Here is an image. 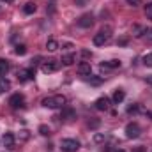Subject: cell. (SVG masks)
<instances>
[{"mask_svg":"<svg viewBox=\"0 0 152 152\" xmlns=\"http://www.w3.org/2000/svg\"><path fill=\"white\" fill-rule=\"evenodd\" d=\"M127 42H129V37H120L117 41V46H126Z\"/></svg>","mask_w":152,"mask_h":152,"instance_id":"cell-28","label":"cell"},{"mask_svg":"<svg viewBox=\"0 0 152 152\" xmlns=\"http://www.w3.org/2000/svg\"><path fill=\"white\" fill-rule=\"evenodd\" d=\"M34 75H36V71H34L32 67H27V69H20V71H18V80H20L21 83H27V81L34 80Z\"/></svg>","mask_w":152,"mask_h":152,"instance_id":"cell-6","label":"cell"},{"mask_svg":"<svg viewBox=\"0 0 152 152\" xmlns=\"http://www.w3.org/2000/svg\"><path fill=\"white\" fill-rule=\"evenodd\" d=\"M14 53H16V55H25V53H27V46H25V44H16Z\"/></svg>","mask_w":152,"mask_h":152,"instance_id":"cell-21","label":"cell"},{"mask_svg":"<svg viewBox=\"0 0 152 152\" xmlns=\"http://www.w3.org/2000/svg\"><path fill=\"white\" fill-rule=\"evenodd\" d=\"M145 16H147L149 20H152V2L147 4V7H145Z\"/></svg>","mask_w":152,"mask_h":152,"instance_id":"cell-26","label":"cell"},{"mask_svg":"<svg viewBox=\"0 0 152 152\" xmlns=\"http://www.w3.org/2000/svg\"><path fill=\"white\" fill-rule=\"evenodd\" d=\"M7 73H9V62L4 60V58H0V78L5 76Z\"/></svg>","mask_w":152,"mask_h":152,"instance_id":"cell-18","label":"cell"},{"mask_svg":"<svg viewBox=\"0 0 152 152\" xmlns=\"http://www.w3.org/2000/svg\"><path fill=\"white\" fill-rule=\"evenodd\" d=\"M66 103H67V99H66V96H62V94H55V96H48V97H44V99L41 101V104H42L44 108H50V110H57V108H64V106H66Z\"/></svg>","mask_w":152,"mask_h":152,"instance_id":"cell-1","label":"cell"},{"mask_svg":"<svg viewBox=\"0 0 152 152\" xmlns=\"http://www.w3.org/2000/svg\"><path fill=\"white\" fill-rule=\"evenodd\" d=\"M90 55H92L90 51H87V50H83V57H90Z\"/></svg>","mask_w":152,"mask_h":152,"instance_id":"cell-34","label":"cell"},{"mask_svg":"<svg viewBox=\"0 0 152 152\" xmlns=\"http://www.w3.org/2000/svg\"><path fill=\"white\" fill-rule=\"evenodd\" d=\"M28 138V131H21V140H27Z\"/></svg>","mask_w":152,"mask_h":152,"instance_id":"cell-31","label":"cell"},{"mask_svg":"<svg viewBox=\"0 0 152 152\" xmlns=\"http://www.w3.org/2000/svg\"><path fill=\"white\" fill-rule=\"evenodd\" d=\"M110 99L108 97H99L96 103H94V106H96V110H99V112H106L108 108H110Z\"/></svg>","mask_w":152,"mask_h":152,"instance_id":"cell-10","label":"cell"},{"mask_svg":"<svg viewBox=\"0 0 152 152\" xmlns=\"http://www.w3.org/2000/svg\"><path fill=\"white\" fill-rule=\"evenodd\" d=\"M115 152H126V151H122V149H117V151H115Z\"/></svg>","mask_w":152,"mask_h":152,"instance_id":"cell-37","label":"cell"},{"mask_svg":"<svg viewBox=\"0 0 152 152\" xmlns=\"http://www.w3.org/2000/svg\"><path fill=\"white\" fill-rule=\"evenodd\" d=\"M78 25H80L81 28H90V27L94 25V16H92V14H83V16L78 20Z\"/></svg>","mask_w":152,"mask_h":152,"instance_id":"cell-9","label":"cell"},{"mask_svg":"<svg viewBox=\"0 0 152 152\" xmlns=\"http://www.w3.org/2000/svg\"><path fill=\"white\" fill-rule=\"evenodd\" d=\"M39 133H41L42 136H50V127L44 126V124H41V126H39Z\"/></svg>","mask_w":152,"mask_h":152,"instance_id":"cell-24","label":"cell"},{"mask_svg":"<svg viewBox=\"0 0 152 152\" xmlns=\"http://www.w3.org/2000/svg\"><path fill=\"white\" fill-rule=\"evenodd\" d=\"M129 5H133V7H138V5H142V0H126Z\"/></svg>","mask_w":152,"mask_h":152,"instance_id":"cell-29","label":"cell"},{"mask_svg":"<svg viewBox=\"0 0 152 152\" xmlns=\"http://www.w3.org/2000/svg\"><path fill=\"white\" fill-rule=\"evenodd\" d=\"M37 11V4L36 2H27L25 5H23V12L25 14H34Z\"/></svg>","mask_w":152,"mask_h":152,"instance_id":"cell-15","label":"cell"},{"mask_svg":"<svg viewBox=\"0 0 152 152\" xmlns=\"http://www.w3.org/2000/svg\"><path fill=\"white\" fill-rule=\"evenodd\" d=\"M60 62H62L64 66H73L76 62V55L75 53H67V55H64V57L60 58Z\"/></svg>","mask_w":152,"mask_h":152,"instance_id":"cell-14","label":"cell"},{"mask_svg":"<svg viewBox=\"0 0 152 152\" xmlns=\"http://www.w3.org/2000/svg\"><path fill=\"white\" fill-rule=\"evenodd\" d=\"M140 134H142V127H140L136 122H129V124L126 126V138L134 140V138H138Z\"/></svg>","mask_w":152,"mask_h":152,"instance_id":"cell-3","label":"cell"},{"mask_svg":"<svg viewBox=\"0 0 152 152\" xmlns=\"http://www.w3.org/2000/svg\"><path fill=\"white\" fill-rule=\"evenodd\" d=\"M60 118L62 120H73V118H76V112L73 108H69V106H64V110L60 113Z\"/></svg>","mask_w":152,"mask_h":152,"instance_id":"cell-12","label":"cell"},{"mask_svg":"<svg viewBox=\"0 0 152 152\" xmlns=\"http://www.w3.org/2000/svg\"><path fill=\"white\" fill-rule=\"evenodd\" d=\"M145 81H147L149 85H152V75H151V76H147V78H145Z\"/></svg>","mask_w":152,"mask_h":152,"instance_id":"cell-32","label":"cell"},{"mask_svg":"<svg viewBox=\"0 0 152 152\" xmlns=\"http://www.w3.org/2000/svg\"><path fill=\"white\" fill-rule=\"evenodd\" d=\"M142 62H143V66H147V67H152V53H147V55H143Z\"/></svg>","mask_w":152,"mask_h":152,"instance_id":"cell-22","label":"cell"},{"mask_svg":"<svg viewBox=\"0 0 152 152\" xmlns=\"http://www.w3.org/2000/svg\"><path fill=\"white\" fill-rule=\"evenodd\" d=\"M104 140H106V136H104V134H99V133H96V134H94V142H97V143H103Z\"/></svg>","mask_w":152,"mask_h":152,"instance_id":"cell-25","label":"cell"},{"mask_svg":"<svg viewBox=\"0 0 152 152\" xmlns=\"http://www.w3.org/2000/svg\"><path fill=\"white\" fill-rule=\"evenodd\" d=\"M147 117H151L152 118V112H147Z\"/></svg>","mask_w":152,"mask_h":152,"instance_id":"cell-36","label":"cell"},{"mask_svg":"<svg viewBox=\"0 0 152 152\" xmlns=\"http://www.w3.org/2000/svg\"><path fill=\"white\" fill-rule=\"evenodd\" d=\"M23 103H25V97H23L21 94H12V96L9 97V106H11V108H14V110L21 108V106H23Z\"/></svg>","mask_w":152,"mask_h":152,"instance_id":"cell-7","label":"cell"},{"mask_svg":"<svg viewBox=\"0 0 152 152\" xmlns=\"http://www.w3.org/2000/svg\"><path fill=\"white\" fill-rule=\"evenodd\" d=\"M76 71L80 73L81 76H90L92 75V67H90V62H80Z\"/></svg>","mask_w":152,"mask_h":152,"instance_id":"cell-11","label":"cell"},{"mask_svg":"<svg viewBox=\"0 0 152 152\" xmlns=\"http://www.w3.org/2000/svg\"><path fill=\"white\" fill-rule=\"evenodd\" d=\"M112 37V27H103L96 36H94V44L96 46H103V44H106L108 41Z\"/></svg>","mask_w":152,"mask_h":152,"instance_id":"cell-2","label":"cell"},{"mask_svg":"<svg viewBox=\"0 0 152 152\" xmlns=\"http://www.w3.org/2000/svg\"><path fill=\"white\" fill-rule=\"evenodd\" d=\"M87 81H90L92 85H99L103 81V78H92V75H90V78H87Z\"/></svg>","mask_w":152,"mask_h":152,"instance_id":"cell-27","label":"cell"},{"mask_svg":"<svg viewBox=\"0 0 152 152\" xmlns=\"http://www.w3.org/2000/svg\"><path fill=\"white\" fill-rule=\"evenodd\" d=\"M46 50H48V51H57V50H58V42H57L55 39H48V42H46Z\"/></svg>","mask_w":152,"mask_h":152,"instance_id":"cell-19","label":"cell"},{"mask_svg":"<svg viewBox=\"0 0 152 152\" xmlns=\"http://www.w3.org/2000/svg\"><path fill=\"white\" fill-rule=\"evenodd\" d=\"M143 36L147 37V41H152V28H145V34Z\"/></svg>","mask_w":152,"mask_h":152,"instance_id":"cell-30","label":"cell"},{"mask_svg":"<svg viewBox=\"0 0 152 152\" xmlns=\"http://www.w3.org/2000/svg\"><path fill=\"white\" fill-rule=\"evenodd\" d=\"M60 147H62L64 152H76L80 149V142L75 140V138H64L60 142Z\"/></svg>","mask_w":152,"mask_h":152,"instance_id":"cell-4","label":"cell"},{"mask_svg":"<svg viewBox=\"0 0 152 152\" xmlns=\"http://www.w3.org/2000/svg\"><path fill=\"white\" fill-rule=\"evenodd\" d=\"M60 69V62H57V60H46V62H42V66H41V71L44 73V75H51V73H55V71H58Z\"/></svg>","mask_w":152,"mask_h":152,"instance_id":"cell-5","label":"cell"},{"mask_svg":"<svg viewBox=\"0 0 152 152\" xmlns=\"http://www.w3.org/2000/svg\"><path fill=\"white\" fill-rule=\"evenodd\" d=\"M117 67H120V60H108V62L101 64L103 71H110V69H117Z\"/></svg>","mask_w":152,"mask_h":152,"instance_id":"cell-13","label":"cell"},{"mask_svg":"<svg viewBox=\"0 0 152 152\" xmlns=\"http://www.w3.org/2000/svg\"><path fill=\"white\" fill-rule=\"evenodd\" d=\"M143 34H145V27H142V25H133V36H134V37H143Z\"/></svg>","mask_w":152,"mask_h":152,"instance_id":"cell-17","label":"cell"},{"mask_svg":"<svg viewBox=\"0 0 152 152\" xmlns=\"http://www.w3.org/2000/svg\"><path fill=\"white\" fill-rule=\"evenodd\" d=\"M133 152H145V147H138V149H134Z\"/></svg>","mask_w":152,"mask_h":152,"instance_id":"cell-33","label":"cell"},{"mask_svg":"<svg viewBox=\"0 0 152 152\" xmlns=\"http://www.w3.org/2000/svg\"><path fill=\"white\" fill-rule=\"evenodd\" d=\"M4 2H7V4H12V2H14V0H4Z\"/></svg>","mask_w":152,"mask_h":152,"instance_id":"cell-35","label":"cell"},{"mask_svg":"<svg viewBox=\"0 0 152 152\" xmlns=\"http://www.w3.org/2000/svg\"><path fill=\"white\" fill-rule=\"evenodd\" d=\"M142 108H140V104L138 103H134V104H131V106H127V113L131 115V113H138Z\"/></svg>","mask_w":152,"mask_h":152,"instance_id":"cell-23","label":"cell"},{"mask_svg":"<svg viewBox=\"0 0 152 152\" xmlns=\"http://www.w3.org/2000/svg\"><path fill=\"white\" fill-rule=\"evenodd\" d=\"M14 142H16V138H14V134L12 133H4V136H2V143H4V147L7 149V151H12L14 149Z\"/></svg>","mask_w":152,"mask_h":152,"instance_id":"cell-8","label":"cell"},{"mask_svg":"<svg viewBox=\"0 0 152 152\" xmlns=\"http://www.w3.org/2000/svg\"><path fill=\"white\" fill-rule=\"evenodd\" d=\"M124 97H126V92H124L122 88H117V90L113 92V99H112V101H113L115 104H118V103L124 101Z\"/></svg>","mask_w":152,"mask_h":152,"instance_id":"cell-16","label":"cell"},{"mask_svg":"<svg viewBox=\"0 0 152 152\" xmlns=\"http://www.w3.org/2000/svg\"><path fill=\"white\" fill-rule=\"evenodd\" d=\"M9 87H11L9 80H5V78H0V94H4L5 90H9Z\"/></svg>","mask_w":152,"mask_h":152,"instance_id":"cell-20","label":"cell"}]
</instances>
